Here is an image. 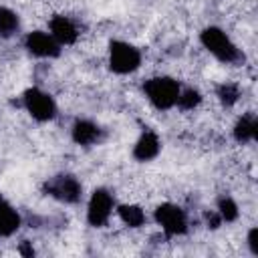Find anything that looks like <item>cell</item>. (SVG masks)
<instances>
[{"instance_id": "cell-12", "label": "cell", "mask_w": 258, "mask_h": 258, "mask_svg": "<svg viewBox=\"0 0 258 258\" xmlns=\"http://www.w3.org/2000/svg\"><path fill=\"white\" fill-rule=\"evenodd\" d=\"M20 228L18 212L4 200H0V236H12Z\"/></svg>"}, {"instance_id": "cell-14", "label": "cell", "mask_w": 258, "mask_h": 258, "mask_svg": "<svg viewBox=\"0 0 258 258\" xmlns=\"http://www.w3.org/2000/svg\"><path fill=\"white\" fill-rule=\"evenodd\" d=\"M117 214H119V218H121L129 228H139V226L145 224V214H143V210H141L139 206L123 204V206H119Z\"/></svg>"}, {"instance_id": "cell-15", "label": "cell", "mask_w": 258, "mask_h": 258, "mask_svg": "<svg viewBox=\"0 0 258 258\" xmlns=\"http://www.w3.org/2000/svg\"><path fill=\"white\" fill-rule=\"evenodd\" d=\"M18 30V14L10 8H0V36H12Z\"/></svg>"}, {"instance_id": "cell-8", "label": "cell", "mask_w": 258, "mask_h": 258, "mask_svg": "<svg viewBox=\"0 0 258 258\" xmlns=\"http://www.w3.org/2000/svg\"><path fill=\"white\" fill-rule=\"evenodd\" d=\"M26 48L30 54L40 56V58H52L60 54V44L42 30H34L26 36Z\"/></svg>"}, {"instance_id": "cell-17", "label": "cell", "mask_w": 258, "mask_h": 258, "mask_svg": "<svg viewBox=\"0 0 258 258\" xmlns=\"http://www.w3.org/2000/svg\"><path fill=\"white\" fill-rule=\"evenodd\" d=\"M216 212L220 214L222 222H234V220H238V214H240L238 212V206H236V202L232 198H220Z\"/></svg>"}, {"instance_id": "cell-6", "label": "cell", "mask_w": 258, "mask_h": 258, "mask_svg": "<svg viewBox=\"0 0 258 258\" xmlns=\"http://www.w3.org/2000/svg\"><path fill=\"white\" fill-rule=\"evenodd\" d=\"M111 212H113V196L103 187L95 189L91 200H89V208H87L89 224L95 226V228L105 226L111 218Z\"/></svg>"}, {"instance_id": "cell-9", "label": "cell", "mask_w": 258, "mask_h": 258, "mask_svg": "<svg viewBox=\"0 0 258 258\" xmlns=\"http://www.w3.org/2000/svg\"><path fill=\"white\" fill-rule=\"evenodd\" d=\"M159 149H161L159 137H157L153 131H145V133L137 139V143H135V147H133V157H135L137 161H151L153 157H157Z\"/></svg>"}, {"instance_id": "cell-11", "label": "cell", "mask_w": 258, "mask_h": 258, "mask_svg": "<svg viewBox=\"0 0 258 258\" xmlns=\"http://www.w3.org/2000/svg\"><path fill=\"white\" fill-rule=\"evenodd\" d=\"M73 139L79 145H93L101 139V129L97 123H93L89 119H79L73 125Z\"/></svg>"}, {"instance_id": "cell-16", "label": "cell", "mask_w": 258, "mask_h": 258, "mask_svg": "<svg viewBox=\"0 0 258 258\" xmlns=\"http://www.w3.org/2000/svg\"><path fill=\"white\" fill-rule=\"evenodd\" d=\"M218 99L222 101V105L232 107L240 99V87L234 85V83H222L218 87Z\"/></svg>"}, {"instance_id": "cell-13", "label": "cell", "mask_w": 258, "mask_h": 258, "mask_svg": "<svg viewBox=\"0 0 258 258\" xmlns=\"http://www.w3.org/2000/svg\"><path fill=\"white\" fill-rule=\"evenodd\" d=\"M258 133V121L254 115H244L238 119V123L234 125V137L240 143H250L256 139Z\"/></svg>"}, {"instance_id": "cell-3", "label": "cell", "mask_w": 258, "mask_h": 258, "mask_svg": "<svg viewBox=\"0 0 258 258\" xmlns=\"http://www.w3.org/2000/svg\"><path fill=\"white\" fill-rule=\"evenodd\" d=\"M200 40L222 62H234V60L240 58V50L236 48V44L226 36V32H222L216 26H210V28L202 30Z\"/></svg>"}, {"instance_id": "cell-10", "label": "cell", "mask_w": 258, "mask_h": 258, "mask_svg": "<svg viewBox=\"0 0 258 258\" xmlns=\"http://www.w3.org/2000/svg\"><path fill=\"white\" fill-rule=\"evenodd\" d=\"M50 36L58 42V44H73L79 36L77 26L73 24V20H69L67 16H54L50 20Z\"/></svg>"}, {"instance_id": "cell-1", "label": "cell", "mask_w": 258, "mask_h": 258, "mask_svg": "<svg viewBox=\"0 0 258 258\" xmlns=\"http://www.w3.org/2000/svg\"><path fill=\"white\" fill-rule=\"evenodd\" d=\"M143 91L147 95V99L151 101V105L159 111H167L175 105L177 95H179V85L177 81H173L171 77H155L145 81Z\"/></svg>"}, {"instance_id": "cell-2", "label": "cell", "mask_w": 258, "mask_h": 258, "mask_svg": "<svg viewBox=\"0 0 258 258\" xmlns=\"http://www.w3.org/2000/svg\"><path fill=\"white\" fill-rule=\"evenodd\" d=\"M141 64V52L125 40H113L109 46V67L117 75H129Z\"/></svg>"}, {"instance_id": "cell-7", "label": "cell", "mask_w": 258, "mask_h": 258, "mask_svg": "<svg viewBox=\"0 0 258 258\" xmlns=\"http://www.w3.org/2000/svg\"><path fill=\"white\" fill-rule=\"evenodd\" d=\"M46 194H50L52 198L64 202V204H75L81 200V183L73 177V175H56L52 177L46 185H44Z\"/></svg>"}, {"instance_id": "cell-5", "label": "cell", "mask_w": 258, "mask_h": 258, "mask_svg": "<svg viewBox=\"0 0 258 258\" xmlns=\"http://www.w3.org/2000/svg\"><path fill=\"white\" fill-rule=\"evenodd\" d=\"M155 220L167 236H179L187 230L185 212L175 204H161L155 210Z\"/></svg>"}, {"instance_id": "cell-18", "label": "cell", "mask_w": 258, "mask_h": 258, "mask_svg": "<svg viewBox=\"0 0 258 258\" xmlns=\"http://www.w3.org/2000/svg\"><path fill=\"white\" fill-rule=\"evenodd\" d=\"M200 101H202V97L196 89H185V91H179L175 105H179V109H183V111H189V109H196L200 105Z\"/></svg>"}, {"instance_id": "cell-4", "label": "cell", "mask_w": 258, "mask_h": 258, "mask_svg": "<svg viewBox=\"0 0 258 258\" xmlns=\"http://www.w3.org/2000/svg\"><path fill=\"white\" fill-rule=\"evenodd\" d=\"M22 101H24L26 111H28L36 121H50V119L56 115V105H54L52 97L46 95L44 91L36 89V87L28 89V91L24 93Z\"/></svg>"}, {"instance_id": "cell-19", "label": "cell", "mask_w": 258, "mask_h": 258, "mask_svg": "<svg viewBox=\"0 0 258 258\" xmlns=\"http://www.w3.org/2000/svg\"><path fill=\"white\" fill-rule=\"evenodd\" d=\"M248 246H250V252L254 256H258V230L256 228H252L248 232Z\"/></svg>"}]
</instances>
